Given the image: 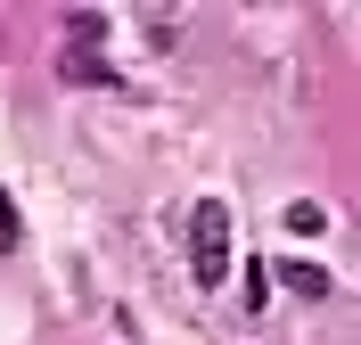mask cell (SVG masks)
<instances>
[{
	"label": "cell",
	"instance_id": "1",
	"mask_svg": "<svg viewBox=\"0 0 361 345\" xmlns=\"http://www.w3.org/2000/svg\"><path fill=\"white\" fill-rule=\"evenodd\" d=\"M189 279L197 288H222L230 279V206L222 198H197L189 206Z\"/></svg>",
	"mask_w": 361,
	"mask_h": 345
},
{
	"label": "cell",
	"instance_id": "2",
	"mask_svg": "<svg viewBox=\"0 0 361 345\" xmlns=\"http://www.w3.org/2000/svg\"><path fill=\"white\" fill-rule=\"evenodd\" d=\"M58 83H90V91H115V66L99 58V49H58Z\"/></svg>",
	"mask_w": 361,
	"mask_h": 345
},
{
	"label": "cell",
	"instance_id": "3",
	"mask_svg": "<svg viewBox=\"0 0 361 345\" xmlns=\"http://www.w3.org/2000/svg\"><path fill=\"white\" fill-rule=\"evenodd\" d=\"M279 279H288V296H304V304H320V296H329V279H320L312 263H279Z\"/></svg>",
	"mask_w": 361,
	"mask_h": 345
},
{
	"label": "cell",
	"instance_id": "4",
	"mask_svg": "<svg viewBox=\"0 0 361 345\" xmlns=\"http://www.w3.org/2000/svg\"><path fill=\"white\" fill-rule=\"evenodd\" d=\"M66 42L74 49H99V42H107V17H99V8H74V17H66Z\"/></svg>",
	"mask_w": 361,
	"mask_h": 345
},
{
	"label": "cell",
	"instance_id": "5",
	"mask_svg": "<svg viewBox=\"0 0 361 345\" xmlns=\"http://www.w3.org/2000/svg\"><path fill=\"white\" fill-rule=\"evenodd\" d=\"M17 238H25V230H17V198L0 189V255H17Z\"/></svg>",
	"mask_w": 361,
	"mask_h": 345
},
{
	"label": "cell",
	"instance_id": "6",
	"mask_svg": "<svg viewBox=\"0 0 361 345\" xmlns=\"http://www.w3.org/2000/svg\"><path fill=\"white\" fill-rule=\"evenodd\" d=\"M288 230H295V238H312V230H329V214H320V206H288Z\"/></svg>",
	"mask_w": 361,
	"mask_h": 345
}]
</instances>
